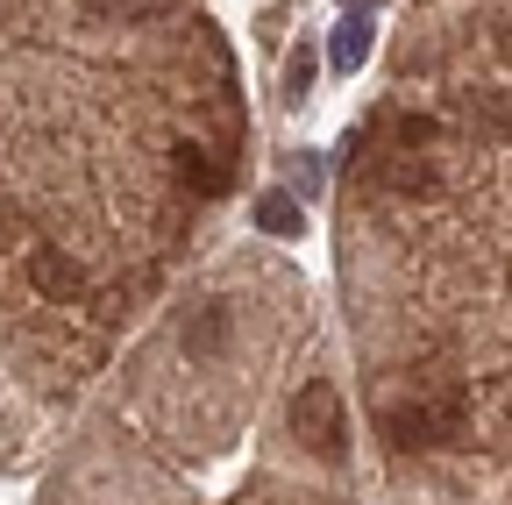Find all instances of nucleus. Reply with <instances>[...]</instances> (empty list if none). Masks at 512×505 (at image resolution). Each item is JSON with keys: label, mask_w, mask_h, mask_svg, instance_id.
I'll return each mask as SVG.
<instances>
[{"label": "nucleus", "mask_w": 512, "mask_h": 505, "mask_svg": "<svg viewBox=\"0 0 512 505\" xmlns=\"http://www.w3.org/2000/svg\"><path fill=\"white\" fill-rule=\"evenodd\" d=\"M29 285L43 299H79L86 271H79V257H64V249H36V257H29Z\"/></svg>", "instance_id": "2"}, {"label": "nucleus", "mask_w": 512, "mask_h": 505, "mask_svg": "<svg viewBox=\"0 0 512 505\" xmlns=\"http://www.w3.org/2000/svg\"><path fill=\"white\" fill-rule=\"evenodd\" d=\"M171 164H178V178L192 185V193H221V185H228V171H221L200 143H178V157H171Z\"/></svg>", "instance_id": "4"}, {"label": "nucleus", "mask_w": 512, "mask_h": 505, "mask_svg": "<svg viewBox=\"0 0 512 505\" xmlns=\"http://www.w3.org/2000/svg\"><path fill=\"white\" fill-rule=\"evenodd\" d=\"M399 143H406V150L434 143V121H427V114H399Z\"/></svg>", "instance_id": "8"}, {"label": "nucleus", "mask_w": 512, "mask_h": 505, "mask_svg": "<svg viewBox=\"0 0 512 505\" xmlns=\"http://www.w3.org/2000/svg\"><path fill=\"white\" fill-rule=\"evenodd\" d=\"M256 228L278 235V242H292V235H306V214H299L292 193H264V200H256Z\"/></svg>", "instance_id": "3"}, {"label": "nucleus", "mask_w": 512, "mask_h": 505, "mask_svg": "<svg viewBox=\"0 0 512 505\" xmlns=\"http://www.w3.org/2000/svg\"><path fill=\"white\" fill-rule=\"evenodd\" d=\"M292 427H299V441H306L313 456H328V463H342V456H349V434H342V399H335L328 377H313V385L292 399Z\"/></svg>", "instance_id": "1"}, {"label": "nucleus", "mask_w": 512, "mask_h": 505, "mask_svg": "<svg viewBox=\"0 0 512 505\" xmlns=\"http://www.w3.org/2000/svg\"><path fill=\"white\" fill-rule=\"evenodd\" d=\"M363 57H370V22H363V15H349V22L335 29V65H342V72H356Z\"/></svg>", "instance_id": "6"}, {"label": "nucleus", "mask_w": 512, "mask_h": 505, "mask_svg": "<svg viewBox=\"0 0 512 505\" xmlns=\"http://www.w3.org/2000/svg\"><path fill=\"white\" fill-rule=\"evenodd\" d=\"M292 185H306V193H313V185H320V164H313V157H292Z\"/></svg>", "instance_id": "10"}, {"label": "nucleus", "mask_w": 512, "mask_h": 505, "mask_svg": "<svg viewBox=\"0 0 512 505\" xmlns=\"http://www.w3.org/2000/svg\"><path fill=\"white\" fill-rule=\"evenodd\" d=\"M221 342H228V306H207L200 321L185 328V349L192 356H221Z\"/></svg>", "instance_id": "5"}, {"label": "nucleus", "mask_w": 512, "mask_h": 505, "mask_svg": "<svg viewBox=\"0 0 512 505\" xmlns=\"http://www.w3.org/2000/svg\"><path fill=\"white\" fill-rule=\"evenodd\" d=\"M306 86H313V50H299V57H292V100H299Z\"/></svg>", "instance_id": "9"}, {"label": "nucleus", "mask_w": 512, "mask_h": 505, "mask_svg": "<svg viewBox=\"0 0 512 505\" xmlns=\"http://www.w3.org/2000/svg\"><path fill=\"white\" fill-rule=\"evenodd\" d=\"M384 185H399V193H427L434 171H427V164H392V171H384Z\"/></svg>", "instance_id": "7"}]
</instances>
